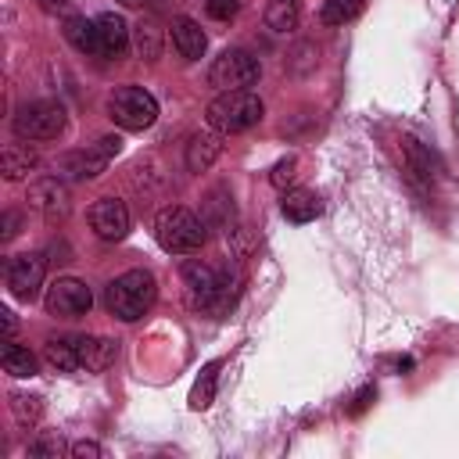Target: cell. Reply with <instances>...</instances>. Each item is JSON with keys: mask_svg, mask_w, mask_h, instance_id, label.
I'll return each instance as SVG.
<instances>
[{"mask_svg": "<svg viewBox=\"0 0 459 459\" xmlns=\"http://www.w3.org/2000/svg\"><path fill=\"white\" fill-rule=\"evenodd\" d=\"M183 287H186V301L197 308V312H226L233 305V294H237V280L219 269V265H208V262H186L183 265Z\"/></svg>", "mask_w": 459, "mask_h": 459, "instance_id": "obj_1", "label": "cell"}, {"mask_svg": "<svg viewBox=\"0 0 459 459\" xmlns=\"http://www.w3.org/2000/svg\"><path fill=\"white\" fill-rule=\"evenodd\" d=\"M154 240L161 244V251L169 255H190V251H201L204 240H208V222L183 208V204H169L158 212L154 219Z\"/></svg>", "mask_w": 459, "mask_h": 459, "instance_id": "obj_2", "label": "cell"}, {"mask_svg": "<svg viewBox=\"0 0 459 459\" xmlns=\"http://www.w3.org/2000/svg\"><path fill=\"white\" fill-rule=\"evenodd\" d=\"M154 298H158V283H154V273H147V269H129V273L115 276L104 294L108 312L122 323H136L154 305Z\"/></svg>", "mask_w": 459, "mask_h": 459, "instance_id": "obj_3", "label": "cell"}, {"mask_svg": "<svg viewBox=\"0 0 459 459\" xmlns=\"http://www.w3.org/2000/svg\"><path fill=\"white\" fill-rule=\"evenodd\" d=\"M262 115H265V104H262V97H258L255 90H222V93L208 104V111H204L208 126H212L215 133H222V136L244 133V129L258 126Z\"/></svg>", "mask_w": 459, "mask_h": 459, "instance_id": "obj_4", "label": "cell"}, {"mask_svg": "<svg viewBox=\"0 0 459 459\" xmlns=\"http://www.w3.org/2000/svg\"><path fill=\"white\" fill-rule=\"evenodd\" d=\"M108 115H111L115 126L136 133V129L154 126V118H158V100H154L143 86H118V90L108 97Z\"/></svg>", "mask_w": 459, "mask_h": 459, "instance_id": "obj_5", "label": "cell"}, {"mask_svg": "<svg viewBox=\"0 0 459 459\" xmlns=\"http://www.w3.org/2000/svg\"><path fill=\"white\" fill-rule=\"evenodd\" d=\"M65 108L57 100H29L14 111V136L22 140H54L65 129Z\"/></svg>", "mask_w": 459, "mask_h": 459, "instance_id": "obj_6", "label": "cell"}, {"mask_svg": "<svg viewBox=\"0 0 459 459\" xmlns=\"http://www.w3.org/2000/svg\"><path fill=\"white\" fill-rule=\"evenodd\" d=\"M258 75H262L258 57L247 54V50H240V47L222 50V54L212 61V68H208V82H212L219 93H222V90H247V86L258 82Z\"/></svg>", "mask_w": 459, "mask_h": 459, "instance_id": "obj_7", "label": "cell"}, {"mask_svg": "<svg viewBox=\"0 0 459 459\" xmlns=\"http://www.w3.org/2000/svg\"><path fill=\"white\" fill-rule=\"evenodd\" d=\"M118 143H122L118 136H100L97 143H90L82 151H68V154L57 158V172L68 176V179H79V183L97 179L100 172H108L111 158L118 154Z\"/></svg>", "mask_w": 459, "mask_h": 459, "instance_id": "obj_8", "label": "cell"}, {"mask_svg": "<svg viewBox=\"0 0 459 459\" xmlns=\"http://www.w3.org/2000/svg\"><path fill=\"white\" fill-rule=\"evenodd\" d=\"M43 301H47V312L50 316H57V319H79V316L90 312L93 290L82 280H75V276H61V280H54L47 287V298Z\"/></svg>", "mask_w": 459, "mask_h": 459, "instance_id": "obj_9", "label": "cell"}, {"mask_svg": "<svg viewBox=\"0 0 459 459\" xmlns=\"http://www.w3.org/2000/svg\"><path fill=\"white\" fill-rule=\"evenodd\" d=\"M43 276H47V258L43 255H14L7 258V269H4V280H7V290L18 298V301H32L43 287Z\"/></svg>", "mask_w": 459, "mask_h": 459, "instance_id": "obj_10", "label": "cell"}, {"mask_svg": "<svg viewBox=\"0 0 459 459\" xmlns=\"http://www.w3.org/2000/svg\"><path fill=\"white\" fill-rule=\"evenodd\" d=\"M29 204L47 219V222H57L72 212V194L68 186L61 183V176H43L29 186Z\"/></svg>", "mask_w": 459, "mask_h": 459, "instance_id": "obj_11", "label": "cell"}, {"mask_svg": "<svg viewBox=\"0 0 459 459\" xmlns=\"http://www.w3.org/2000/svg\"><path fill=\"white\" fill-rule=\"evenodd\" d=\"M129 226H133V219H129L126 201H118V197H97L90 204V230L100 240H122L129 233Z\"/></svg>", "mask_w": 459, "mask_h": 459, "instance_id": "obj_12", "label": "cell"}, {"mask_svg": "<svg viewBox=\"0 0 459 459\" xmlns=\"http://www.w3.org/2000/svg\"><path fill=\"white\" fill-rule=\"evenodd\" d=\"M97 32H100V57H108V61H118L126 54V47L133 43V29L115 11H104L97 18Z\"/></svg>", "mask_w": 459, "mask_h": 459, "instance_id": "obj_13", "label": "cell"}, {"mask_svg": "<svg viewBox=\"0 0 459 459\" xmlns=\"http://www.w3.org/2000/svg\"><path fill=\"white\" fill-rule=\"evenodd\" d=\"M201 219L208 222V230H222L226 237L237 233V208H233V194L226 186H215L204 194L201 204Z\"/></svg>", "mask_w": 459, "mask_h": 459, "instance_id": "obj_14", "label": "cell"}, {"mask_svg": "<svg viewBox=\"0 0 459 459\" xmlns=\"http://www.w3.org/2000/svg\"><path fill=\"white\" fill-rule=\"evenodd\" d=\"M75 351H79V369L86 373H100L115 362L118 341L111 337H93V333H75Z\"/></svg>", "mask_w": 459, "mask_h": 459, "instance_id": "obj_15", "label": "cell"}, {"mask_svg": "<svg viewBox=\"0 0 459 459\" xmlns=\"http://www.w3.org/2000/svg\"><path fill=\"white\" fill-rule=\"evenodd\" d=\"M172 47H176V54H179L183 61H197V57L204 54L208 39H204L201 25L183 14V18H172Z\"/></svg>", "mask_w": 459, "mask_h": 459, "instance_id": "obj_16", "label": "cell"}, {"mask_svg": "<svg viewBox=\"0 0 459 459\" xmlns=\"http://www.w3.org/2000/svg\"><path fill=\"white\" fill-rule=\"evenodd\" d=\"M161 47H165V32H161L158 18H140L133 25V50H136V57L154 65L161 57Z\"/></svg>", "mask_w": 459, "mask_h": 459, "instance_id": "obj_17", "label": "cell"}, {"mask_svg": "<svg viewBox=\"0 0 459 459\" xmlns=\"http://www.w3.org/2000/svg\"><path fill=\"white\" fill-rule=\"evenodd\" d=\"M222 133H194L190 136V143H186V169L190 172H208L212 165H215V158H219V151H222V140H219Z\"/></svg>", "mask_w": 459, "mask_h": 459, "instance_id": "obj_18", "label": "cell"}, {"mask_svg": "<svg viewBox=\"0 0 459 459\" xmlns=\"http://www.w3.org/2000/svg\"><path fill=\"white\" fill-rule=\"evenodd\" d=\"M280 208H283V215H287L290 222H312V219L323 212V201H319V194H316V190L290 186V190H283Z\"/></svg>", "mask_w": 459, "mask_h": 459, "instance_id": "obj_19", "label": "cell"}, {"mask_svg": "<svg viewBox=\"0 0 459 459\" xmlns=\"http://www.w3.org/2000/svg\"><path fill=\"white\" fill-rule=\"evenodd\" d=\"M65 39L79 50V54H90V57H100V32H97V18H65Z\"/></svg>", "mask_w": 459, "mask_h": 459, "instance_id": "obj_20", "label": "cell"}, {"mask_svg": "<svg viewBox=\"0 0 459 459\" xmlns=\"http://www.w3.org/2000/svg\"><path fill=\"white\" fill-rule=\"evenodd\" d=\"M36 169H39V154H36V151H29V147H22V143L4 147V179H7V183H18V179H25V176L36 172Z\"/></svg>", "mask_w": 459, "mask_h": 459, "instance_id": "obj_21", "label": "cell"}, {"mask_svg": "<svg viewBox=\"0 0 459 459\" xmlns=\"http://www.w3.org/2000/svg\"><path fill=\"white\" fill-rule=\"evenodd\" d=\"M43 359H47L57 373H75V369H79L75 333H68V337H50V341L43 344Z\"/></svg>", "mask_w": 459, "mask_h": 459, "instance_id": "obj_22", "label": "cell"}, {"mask_svg": "<svg viewBox=\"0 0 459 459\" xmlns=\"http://www.w3.org/2000/svg\"><path fill=\"white\" fill-rule=\"evenodd\" d=\"M298 18H301V4L298 0H269L265 4V25L280 36L294 32L298 29Z\"/></svg>", "mask_w": 459, "mask_h": 459, "instance_id": "obj_23", "label": "cell"}, {"mask_svg": "<svg viewBox=\"0 0 459 459\" xmlns=\"http://www.w3.org/2000/svg\"><path fill=\"white\" fill-rule=\"evenodd\" d=\"M402 151H405V165H409L420 179H434V176H437V158H434L420 140L405 136V140H402Z\"/></svg>", "mask_w": 459, "mask_h": 459, "instance_id": "obj_24", "label": "cell"}, {"mask_svg": "<svg viewBox=\"0 0 459 459\" xmlns=\"http://www.w3.org/2000/svg\"><path fill=\"white\" fill-rule=\"evenodd\" d=\"M0 366H4V373H11V377H36V355H32L29 348L14 344V341L4 344Z\"/></svg>", "mask_w": 459, "mask_h": 459, "instance_id": "obj_25", "label": "cell"}, {"mask_svg": "<svg viewBox=\"0 0 459 459\" xmlns=\"http://www.w3.org/2000/svg\"><path fill=\"white\" fill-rule=\"evenodd\" d=\"M215 373H219V362H208V366L201 369V377H197V384H194V394H190L194 409H208V405H212V398H215Z\"/></svg>", "mask_w": 459, "mask_h": 459, "instance_id": "obj_26", "label": "cell"}, {"mask_svg": "<svg viewBox=\"0 0 459 459\" xmlns=\"http://www.w3.org/2000/svg\"><path fill=\"white\" fill-rule=\"evenodd\" d=\"M362 11V0H326L323 4V22L326 25H344Z\"/></svg>", "mask_w": 459, "mask_h": 459, "instance_id": "obj_27", "label": "cell"}, {"mask_svg": "<svg viewBox=\"0 0 459 459\" xmlns=\"http://www.w3.org/2000/svg\"><path fill=\"white\" fill-rule=\"evenodd\" d=\"M65 452V441L57 434H39L36 441H29V455L32 459H57Z\"/></svg>", "mask_w": 459, "mask_h": 459, "instance_id": "obj_28", "label": "cell"}, {"mask_svg": "<svg viewBox=\"0 0 459 459\" xmlns=\"http://www.w3.org/2000/svg\"><path fill=\"white\" fill-rule=\"evenodd\" d=\"M273 186H280V190H290V183L298 179V158L294 154H287V158H280L276 165H273Z\"/></svg>", "mask_w": 459, "mask_h": 459, "instance_id": "obj_29", "label": "cell"}, {"mask_svg": "<svg viewBox=\"0 0 459 459\" xmlns=\"http://www.w3.org/2000/svg\"><path fill=\"white\" fill-rule=\"evenodd\" d=\"M11 409H14V416H18L22 423H32V420H39V412H43V398L11 394Z\"/></svg>", "mask_w": 459, "mask_h": 459, "instance_id": "obj_30", "label": "cell"}, {"mask_svg": "<svg viewBox=\"0 0 459 459\" xmlns=\"http://www.w3.org/2000/svg\"><path fill=\"white\" fill-rule=\"evenodd\" d=\"M204 11H208L215 22H230V18L240 11V0H204Z\"/></svg>", "mask_w": 459, "mask_h": 459, "instance_id": "obj_31", "label": "cell"}, {"mask_svg": "<svg viewBox=\"0 0 459 459\" xmlns=\"http://www.w3.org/2000/svg\"><path fill=\"white\" fill-rule=\"evenodd\" d=\"M294 57H301V61H294V65H290V68H294L298 75H305V72H308V68L316 65V50H312L308 43H301V47L294 50Z\"/></svg>", "mask_w": 459, "mask_h": 459, "instance_id": "obj_32", "label": "cell"}, {"mask_svg": "<svg viewBox=\"0 0 459 459\" xmlns=\"http://www.w3.org/2000/svg\"><path fill=\"white\" fill-rule=\"evenodd\" d=\"M72 455L75 459H100L104 455V445H97V441H75L72 445Z\"/></svg>", "mask_w": 459, "mask_h": 459, "instance_id": "obj_33", "label": "cell"}, {"mask_svg": "<svg viewBox=\"0 0 459 459\" xmlns=\"http://www.w3.org/2000/svg\"><path fill=\"white\" fill-rule=\"evenodd\" d=\"M18 226H22V215H18V212H4V222H0V240L18 237Z\"/></svg>", "mask_w": 459, "mask_h": 459, "instance_id": "obj_34", "label": "cell"}, {"mask_svg": "<svg viewBox=\"0 0 459 459\" xmlns=\"http://www.w3.org/2000/svg\"><path fill=\"white\" fill-rule=\"evenodd\" d=\"M126 7H147V11H161L169 7V0H122Z\"/></svg>", "mask_w": 459, "mask_h": 459, "instance_id": "obj_35", "label": "cell"}]
</instances>
